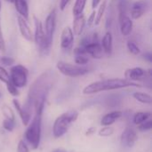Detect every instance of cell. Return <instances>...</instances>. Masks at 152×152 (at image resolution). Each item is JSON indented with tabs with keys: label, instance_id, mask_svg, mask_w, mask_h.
Wrapping results in <instances>:
<instances>
[{
	"label": "cell",
	"instance_id": "obj_26",
	"mask_svg": "<svg viewBox=\"0 0 152 152\" xmlns=\"http://www.w3.org/2000/svg\"><path fill=\"white\" fill-rule=\"evenodd\" d=\"M3 126L7 131H12L13 128L15 127V119L4 118V120L3 121Z\"/></svg>",
	"mask_w": 152,
	"mask_h": 152
},
{
	"label": "cell",
	"instance_id": "obj_41",
	"mask_svg": "<svg viewBox=\"0 0 152 152\" xmlns=\"http://www.w3.org/2000/svg\"><path fill=\"white\" fill-rule=\"evenodd\" d=\"M7 2H10V3H12L13 4V2H14V0H6Z\"/></svg>",
	"mask_w": 152,
	"mask_h": 152
},
{
	"label": "cell",
	"instance_id": "obj_15",
	"mask_svg": "<svg viewBox=\"0 0 152 152\" xmlns=\"http://www.w3.org/2000/svg\"><path fill=\"white\" fill-rule=\"evenodd\" d=\"M119 22H120V32L122 36L124 37L129 36L133 30V20H131V18L127 14L119 16Z\"/></svg>",
	"mask_w": 152,
	"mask_h": 152
},
{
	"label": "cell",
	"instance_id": "obj_38",
	"mask_svg": "<svg viewBox=\"0 0 152 152\" xmlns=\"http://www.w3.org/2000/svg\"><path fill=\"white\" fill-rule=\"evenodd\" d=\"M144 58H145V59H147V60H148V61H149L150 62H151V61H152L151 54V53H146V54L144 55Z\"/></svg>",
	"mask_w": 152,
	"mask_h": 152
},
{
	"label": "cell",
	"instance_id": "obj_5",
	"mask_svg": "<svg viewBox=\"0 0 152 152\" xmlns=\"http://www.w3.org/2000/svg\"><path fill=\"white\" fill-rule=\"evenodd\" d=\"M33 18H34V22H35V34L33 35V39L35 40V43L40 53L46 55L49 53L50 47L52 45L48 42L46 38L42 21L36 16H34Z\"/></svg>",
	"mask_w": 152,
	"mask_h": 152
},
{
	"label": "cell",
	"instance_id": "obj_11",
	"mask_svg": "<svg viewBox=\"0 0 152 152\" xmlns=\"http://www.w3.org/2000/svg\"><path fill=\"white\" fill-rule=\"evenodd\" d=\"M147 76V70L141 67H134L127 69L125 71V77L129 81H138L143 79Z\"/></svg>",
	"mask_w": 152,
	"mask_h": 152
},
{
	"label": "cell",
	"instance_id": "obj_6",
	"mask_svg": "<svg viewBox=\"0 0 152 152\" xmlns=\"http://www.w3.org/2000/svg\"><path fill=\"white\" fill-rule=\"evenodd\" d=\"M57 69L66 77H78L86 75L89 72V69L86 66H81L77 64H71L63 61H60L56 64Z\"/></svg>",
	"mask_w": 152,
	"mask_h": 152
},
{
	"label": "cell",
	"instance_id": "obj_16",
	"mask_svg": "<svg viewBox=\"0 0 152 152\" xmlns=\"http://www.w3.org/2000/svg\"><path fill=\"white\" fill-rule=\"evenodd\" d=\"M101 45L103 50V53H105L108 55L111 54L112 49H113V37H112L111 32L108 31L104 34L102 39Z\"/></svg>",
	"mask_w": 152,
	"mask_h": 152
},
{
	"label": "cell",
	"instance_id": "obj_22",
	"mask_svg": "<svg viewBox=\"0 0 152 152\" xmlns=\"http://www.w3.org/2000/svg\"><path fill=\"white\" fill-rule=\"evenodd\" d=\"M106 4H107V1H106V0H104V1L101 4L100 7H99L98 11H97V12H96V14H95V19H94V25H95V26H97V25H99V24L101 23V21H102V17H103V15H104L105 10H106V6H107Z\"/></svg>",
	"mask_w": 152,
	"mask_h": 152
},
{
	"label": "cell",
	"instance_id": "obj_4",
	"mask_svg": "<svg viewBox=\"0 0 152 152\" xmlns=\"http://www.w3.org/2000/svg\"><path fill=\"white\" fill-rule=\"evenodd\" d=\"M42 114L41 112H35L34 118L25 132V139L31 145L32 149H37L41 140L42 130Z\"/></svg>",
	"mask_w": 152,
	"mask_h": 152
},
{
	"label": "cell",
	"instance_id": "obj_20",
	"mask_svg": "<svg viewBox=\"0 0 152 152\" xmlns=\"http://www.w3.org/2000/svg\"><path fill=\"white\" fill-rule=\"evenodd\" d=\"M151 117V112H137L134 114V118H133V121L135 125H141L143 122H145L146 120L150 119Z\"/></svg>",
	"mask_w": 152,
	"mask_h": 152
},
{
	"label": "cell",
	"instance_id": "obj_18",
	"mask_svg": "<svg viewBox=\"0 0 152 152\" xmlns=\"http://www.w3.org/2000/svg\"><path fill=\"white\" fill-rule=\"evenodd\" d=\"M12 102H13V105H14L15 109L17 110L19 115H20V118H21V121H22L23 125H24V126H28V123H29V121H30L31 113L28 112V110H26L20 105V103L19 102V101H17L16 99H14V100L12 101Z\"/></svg>",
	"mask_w": 152,
	"mask_h": 152
},
{
	"label": "cell",
	"instance_id": "obj_34",
	"mask_svg": "<svg viewBox=\"0 0 152 152\" xmlns=\"http://www.w3.org/2000/svg\"><path fill=\"white\" fill-rule=\"evenodd\" d=\"M5 50H6V46H5V42H4V37H3L2 28H1V22H0V51L4 53Z\"/></svg>",
	"mask_w": 152,
	"mask_h": 152
},
{
	"label": "cell",
	"instance_id": "obj_32",
	"mask_svg": "<svg viewBox=\"0 0 152 152\" xmlns=\"http://www.w3.org/2000/svg\"><path fill=\"white\" fill-rule=\"evenodd\" d=\"M0 61L5 65V66H11L14 63V59L12 58V57H7V56H3L1 59H0Z\"/></svg>",
	"mask_w": 152,
	"mask_h": 152
},
{
	"label": "cell",
	"instance_id": "obj_42",
	"mask_svg": "<svg viewBox=\"0 0 152 152\" xmlns=\"http://www.w3.org/2000/svg\"><path fill=\"white\" fill-rule=\"evenodd\" d=\"M0 11H1V1H0Z\"/></svg>",
	"mask_w": 152,
	"mask_h": 152
},
{
	"label": "cell",
	"instance_id": "obj_28",
	"mask_svg": "<svg viewBox=\"0 0 152 152\" xmlns=\"http://www.w3.org/2000/svg\"><path fill=\"white\" fill-rule=\"evenodd\" d=\"M6 85V88H7V91L12 95V96H18L19 94H20V93H19V88H17L12 82H11V80L8 82V83H6L5 84Z\"/></svg>",
	"mask_w": 152,
	"mask_h": 152
},
{
	"label": "cell",
	"instance_id": "obj_21",
	"mask_svg": "<svg viewBox=\"0 0 152 152\" xmlns=\"http://www.w3.org/2000/svg\"><path fill=\"white\" fill-rule=\"evenodd\" d=\"M133 96H134V98L136 101H138V102H140L142 103H144V104H151V96L150 94H146V93L135 92V93H134Z\"/></svg>",
	"mask_w": 152,
	"mask_h": 152
},
{
	"label": "cell",
	"instance_id": "obj_13",
	"mask_svg": "<svg viewBox=\"0 0 152 152\" xmlns=\"http://www.w3.org/2000/svg\"><path fill=\"white\" fill-rule=\"evenodd\" d=\"M17 21H18L19 29H20V32L22 37L24 39H26L27 41H29V42L33 41V34H32L31 28H29L28 20L19 15L17 17Z\"/></svg>",
	"mask_w": 152,
	"mask_h": 152
},
{
	"label": "cell",
	"instance_id": "obj_23",
	"mask_svg": "<svg viewBox=\"0 0 152 152\" xmlns=\"http://www.w3.org/2000/svg\"><path fill=\"white\" fill-rule=\"evenodd\" d=\"M86 1L87 0H76L73 10H72V12H73L74 16L77 15V14H80V13H82L84 12V9H85L86 4Z\"/></svg>",
	"mask_w": 152,
	"mask_h": 152
},
{
	"label": "cell",
	"instance_id": "obj_29",
	"mask_svg": "<svg viewBox=\"0 0 152 152\" xmlns=\"http://www.w3.org/2000/svg\"><path fill=\"white\" fill-rule=\"evenodd\" d=\"M0 81L6 84L10 81V76L9 73L6 71L5 69H4L3 67L0 66Z\"/></svg>",
	"mask_w": 152,
	"mask_h": 152
},
{
	"label": "cell",
	"instance_id": "obj_30",
	"mask_svg": "<svg viewBox=\"0 0 152 152\" xmlns=\"http://www.w3.org/2000/svg\"><path fill=\"white\" fill-rule=\"evenodd\" d=\"M2 111H3V114L5 118H9V119H14V114L12 112V110L6 105L3 106L2 108Z\"/></svg>",
	"mask_w": 152,
	"mask_h": 152
},
{
	"label": "cell",
	"instance_id": "obj_8",
	"mask_svg": "<svg viewBox=\"0 0 152 152\" xmlns=\"http://www.w3.org/2000/svg\"><path fill=\"white\" fill-rule=\"evenodd\" d=\"M56 18H57V12H56V9H53V11L50 12L45 22V28H44L45 33L48 42L51 45L53 43V34H54L55 28H56Z\"/></svg>",
	"mask_w": 152,
	"mask_h": 152
},
{
	"label": "cell",
	"instance_id": "obj_17",
	"mask_svg": "<svg viewBox=\"0 0 152 152\" xmlns=\"http://www.w3.org/2000/svg\"><path fill=\"white\" fill-rule=\"evenodd\" d=\"M123 113L119 110H115L112 112H110L108 114H106L105 116H103V118L101 120V124L103 126H111L113 123H115L118 118H120L122 117Z\"/></svg>",
	"mask_w": 152,
	"mask_h": 152
},
{
	"label": "cell",
	"instance_id": "obj_7",
	"mask_svg": "<svg viewBox=\"0 0 152 152\" xmlns=\"http://www.w3.org/2000/svg\"><path fill=\"white\" fill-rule=\"evenodd\" d=\"M10 80L17 87L22 88L28 83V70L21 64L14 65L10 69Z\"/></svg>",
	"mask_w": 152,
	"mask_h": 152
},
{
	"label": "cell",
	"instance_id": "obj_36",
	"mask_svg": "<svg viewBox=\"0 0 152 152\" xmlns=\"http://www.w3.org/2000/svg\"><path fill=\"white\" fill-rule=\"evenodd\" d=\"M69 1L70 0H61L60 1V10L61 11H63L67 7V5L69 3Z\"/></svg>",
	"mask_w": 152,
	"mask_h": 152
},
{
	"label": "cell",
	"instance_id": "obj_35",
	"mask_svg": "<svg viewBox=\"0 0 152 152\" xmlns=\"http://www.w3.org/2000/svg\"><path fill=\"white\" fill-rule=\"evenodd\" d=\"M95 14H96V12H95V11H94V12L90 14V16L88 17V20H87V21H86V24H87L88 27H92L93 25H94Z\"/></svg>",
	"mask_w": 152,
	"mask_h": 152
},
{
	"label": "cell",
	"instance_id": "obj_2",
	"mask_svg": "<svg viewBox=\"0 0 152 152\" xmlns=\"http://www.w3.org/2000/svg\"><path fill=\"white\" fill-rule=\"evenodd\" d=\"M142 86L136 82L129 81L123 78H109L96 81L89 84L83 89L84 94H94L104 91H110L116 89H122L127 87H141Z\"/></svg>",
	"mask_w": 152,
	"mask_h": 152
},
{
	"label": "cell",
	"instance_id": "obj_37",
	"mask_svg": "<svg viewBox=\"0 0 152 152\" xmlns=\"http://www.w3.org/2000/svg\"><path fill=\"white\" fill-rule=\"evenodd\" d=\"M101 3V0H92V7L93 9H95Z\"/></svg>",
	"mask_w": 152,
	"mask_h": 152
},
{
	"label": "cell",
	"instance_id": "obj_9",
	"mask_svg": "<svg viewBox=\"0 0 152 152\" xmlns=\"http://www.w3.org/2000/svg\"><path fill=\"white\" fill-rule=\"evenodd\" d=\"M138 140V134L135 129L127 126L121 134V144L126 148H132Z\"/></svg>",
	"mask_w": 152,
	"mask_h": 152
},
{
	"label": "cell",
	"instance_id": "obj_27",
	"mask_svg": "<svg viewBox=\"0 0 152 152\" xmlns=\"http://www.w3.org/2000/svg\"><path fill=\"white\" fill-rule=\"evenodd\" d=\"M114 134V128L111 127L110 126H104L100 132H99V135L102 137H109L110 135H112Z\"/></svg>",
	"mask_w": 152,
	"mask_h": 152
},
{
	"label": "cell",
	"instance_id": "obj_19",
	"mask_svg": "<svg viewBox=\"0 0 152 152\" xmlns=\"http://www.w3.org/2000/svg\"><path fill=\"white\" fill-rule=\"evenodd\" d=\"M15 5L16 11L19 12V15L26 19L27 20H28V5L26 0H14L13 2Z\"/></svg>",
	"mask_w": 152,
	"mask_h": 152
},
{
	"label": "cell",
	"instance_id": "obj_39",
	"mask_svg": "<svg viewBox=\"0 0 152 152\" xmlns=\"http://www.w3.org/2000/svg\"><path fill=\"white\" fill-rule=\"evenodd\" d=\"M94 132H95V128L92 127V128H90L89 130H87V133H86V134H87V135H88V134H93Z\"/></svg>",
	"mask_w": 152,
	"mask_h": 152
},
{
	"label": "cell",
	"instance_id": "obj_40",
	"mask_svg": "<svg viewBox=\"0 0 152 152\" xmlns=\"http://www.w3.org/2000/svg\"><path fill=\"white\" fill-rule=\"evenodd\" d=\"M53 152H68L67 151H65V150H63V149H56V150H54Z\"/></svg>",
	"mask_w": 152,
	"mask_h": 152
},
{
	"label": "cell",
	"instance_id": "obj_1",
	"mask_svg": "<svg viewBox=\"0 0 152 152\" xmlns=\"http://www.w3.org/2000/svg\"><path fill=\"white\" fill-rule=\"evenodd\" d=\"M53 80L54 74L53 72L46 71L41 74L31 85L27 102L22 107L30 113L31 110H34L35 112L43 113L45 103L53 84Z\"/></svg>",
	"mask_w": 152,
	"mask_h": 152
},
{
	"label": "cell",
	"instance_id": "obj_10",
	"mask_svg": "<svg viewBox=\"0 0 152 152\" xmlns=\"http://www.w3.org/2000/svg\"><path fill=\"white\" fill-rule=\"evenodd\" d=\"M149 4L147 0H138L133 4L131 7V17L134 20L140 19L147 11Z\"/></svg>",
	"mask_w": 152,
	"mask_h": 152
},
{
	"label": "cell",
	"instance_id": "obj_33",
	"mask_svg": "<svg viewBox=\"0 0 152 152\" xmlns=\"http://www.w3.org/2000/svg\"><path fill=\"white\" fill-rule=\"evenodd\" d=\"M17 152H28V148L23 141H20L17 147Z\"/></svg>",
	"mask_w": 152,
	"mask_h": 152
},
{
	"label": "cell",
	"instance_id": "obj_25",
	"mask_svg": "<svg viewBox=\"0 0 152 152\" xmlns=\"http://www.w3.org/2000/svg\"><path fill=\"white\" fill-rule=\"evenodd\" d=\"M75 63L77 65H81V66H85L86 64L88 63L89 61V58L87 55L86 54H75Z\"/></svg>",
	"mask_w": 152,
	"mask_h": 152
},
{
	"label": "cell",
	"instance_id": "obj_24",
	"mask_svg": "<svg viewBox=\"0 0 152 152\" xmlns=\"http://www.w3.org/2000/svg\"><path fill=\"white\" fill-rule=\"evenodd\" d=\"M127 45L128 51H129L132 54H134V55H138V54H140L141 50H140L139 46L136 45L135 42L130 40V41L127 42V45Z\"/></svg>",
	"mask_w": 152,
	"mask_h": 152
},
{
	"label": "cell",
	"instance_id": "obj_12",
	"mask_svg": "<svg viewBox=\"0 0 152 152\" xmlns=\"http://www.w3.org/2000/svg\"><path fill=\"white\" fill-rule=\"evenodd\" d=\"M74 42V34L72 32L71 28L65 27L61 32V47L63 50H69Z\"/></svg>",
	"mask_w": 152,
	"mask_h": 152
},
{
	"label": "cell",
	"instance_id": "obj_14",
	"mask_svg": "<svg viewBox=\"0 0 152 152\" xmlns=\"http://www.w3.org/2000/svg\"><path fill=\"white\" fill-rule=\"evenodd\" d=\"M86 24V16L84 12L75 15L73 20V27H72V32L75 36H80L85 28V26Z\"/></svg>",
	"mask_w": 152,
	"mask_h": 152
},
{
	"label": "cell",
	"instance_id": "obj_3",
	"mask_svg": "<svg viewBox=\"0 0 152 152\" xmlns=\"http://www.w3.org/2000/svg\"><path fill=\"white\" fill-rule=\"evenodd\" d=\"M78 118V112L77 110H71L69 111H66L60 115L54 121L53 126V134L55 138H60L63 136L71 125Z\"/></svg>",
	"mask_w": 152,
	"mask_h": 152
},
{
	"label": "cell",
	"instance_id": "obj_31",
	"mask_svg": "<svg viewBox=\"0 0 152 152\" xmlns=\"http://www.w3.org/2000/svg\"><path fill=\"white\" fill-rule=\"evenodd\" d=\"M152 128V121L151 119L146 120L142 124L139 125V130L141 131H149Z\"/></svg>",
	"mask_w": 152,
	"mask_h": 152
}]
</instances>
